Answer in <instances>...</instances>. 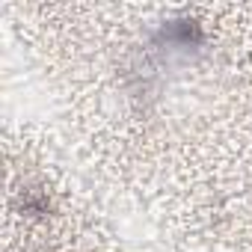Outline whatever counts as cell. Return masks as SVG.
<instances>
[{
	"label": "cell",
	"mask_w": 252,
	"mask_h": 252,
	"mask_svg": "<svg viewBox=\"0 0 252 252\" xmlns=\"http://www.w3.org/2000/svg\"><path fill=\"white\" fill-rule=\"evenodd\" d=\"M48 196L36 193V190H24V211L27 214H48Z\"/></svg>",
	"instance_id": "6da1fadb"
}]
</instances>
